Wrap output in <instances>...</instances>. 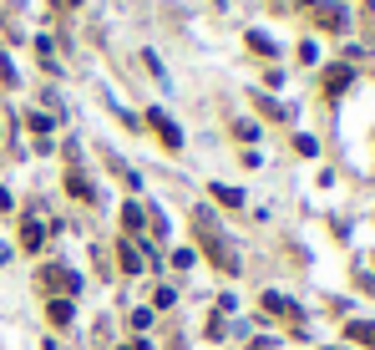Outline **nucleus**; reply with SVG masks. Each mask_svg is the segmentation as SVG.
Returning <instances> with one entry per match:
<instances>
[{
	"label": "nucleus",
	"instance_id": "nucleus-5",
	"mask_svg": "<svg viewBox=\"0 0 375 350\" xmlns=\"http://www.w3.org/2000/svg\"><path fill=\"white\" fill-rule=\"evenodd\" d=\"M66 193H71V198H92V183H86L81 173H66Z\"/></svg>",
	"mask_w": 375,
	"mask_h": 350
},
{
	"label": "nucleus",
	"instance_id": "nucleus-4",
	"mask_svg": "<svg viewBox=\"0 0 375 350\" xmlns=\"http://www.w3.org/2000/svg\"><path fill=\"white\" fill-rule=\"evenodd\" d=\"M213 198L224 203V208H244V193H238V188H229V183H213Z\"/></svg>",
	"mask_w": 375,
	"mask_h": 350
},
{
	"label": "nucleus",
	"instance_id": "nucleus-9",
	"mask_svg": "<svg viewBox=\"0 0 375 350\" xmlns=\"http://www.w3.org/2000/svg\"><path fill=\"white\" fill-rule=\"evenodd\" d=\"M345 86H350V72L345 67H335V72L325 76V92H345Z\"/></svg>",
	"mask_w": 375,
	"mask_h": 350
},
{
	"label": "nucleus",
	"instance_id": "nucleus-10",
	"mask_svg": "<svg viewBox=\"0 0 375 350\" xmlns=\"http://www.w3.org/2000/svg\"><path fill=\"white\" fill-rule=\"evenodd\" d=\"M41 238H46V234H41V224L31 218V224H26V234H20V244H26V249L36 254V249H41Z\"/></svg>",
	"mask_w": 375,
	"mask_h": 350
},
{
	"label": "nucleus",
	"instance_id": "nucleus-3",
	"mask_svg": "<svg viewBox=\"0 0 375 350\" xmlns=\"http://www.w3.org/2000/svg\"><path fill=\"white\" fill-rule=\"evenodd\" d=\"M147 122L158 127V137L168 142V152H178V147H183V133H178V122H172L168 112H158V107H152V112H147Z\"/></svg>",
	"mask_w": 375,
	"mask_h": 350
},
{
	"label": "nucleus",
	"instance_id": "nucleus-11",
	"mask_svg": "<svg viewBox=\"0 0 375 350\" xmlns=\"http://www.w3.org/2000/svg\"><path fill=\"white\" fill-rule=\"evenodd\" d=\"M350 340H360V345H375V325L355 320V325H350Z\"/></svg>",
	"mask_w": 375,
	"mask_h": 350
},
{
	"label": "nucleus",
	"instance_id": "nucleus-2",
	"mask_svg": "<svg viewBox=\"0 0 375 350\" xmlns=\"http://www.w3.org/2000/svg\"><path fill=\"white\" fill-rule=\"evenodd\" d=\"M41 284H46V290H61V299L81 290V279H76L71 269H61V264H51V269H41Z\"/></svg>",
	"mask_w": 375,
	"mask_h": 350
},
{
	"label": "nucleus",
	"instance_id": "nucleus-13",
	"mask_svg": "<svg viewBox=\"0 0 375 350\" xmlns=\"http://www.w3.org/2000/svg\"><path fill=\"white\" fill-rule=\"evenodd\" d=\"M249 46H254L259 56H274V41H269V36H264V31H249Z\"/></svg>",
	"mask_w": 375,
	"mask_h": 350
},
{
	"label": "nucleus",
	"instance_id": "nucleus-8",
	"mask_svg": "<svg viewBox=\"0 0 375 350\" xmlns=\"http://www.w3.org/2000/svg\"><path fill=\"white\" fill-rule=\"evenodd\" d=\"M46 310H51V325H71V299H51Z\"/></svg>",
	"mask_w": 375,
	"mask_h": 350
},
{
	"label": "nucleus",
	"instance_id": "nucleus-7",
	"mask_svg": "<svg viewBox=\"0 0 375 350\" xmlns=\"http://www.w3.org/2000/svg\"><path fill=\"white\" fill-rule=\"evenodd\" d=\"M117 254H122V269H127V274H137V269H142V254L132 249L127 238H122V249H117Z\"/></svg>",
	"mask_w": 375,
	"mask_h": 350
},
{
	"label": "nucleus",
	"instance_id": "nucleus-1",
	"mask_svg": "<svg viewBox=\"0 0 375 350\" xmlns=\"http://www.w3.org/2000/svg\"><path fill=\"white\" fill-rule=\"evenodd\" d=\"M198 238H203V249L213 254V264H218V269H224V274H238V254H233V244H229V238L218 234V224L208 218V208L198 213Z\"/></svg>",
	"mask_w": 375,
	"mask_h": 350
},
{
	"label": "nucleus",
	"instance_id": "nucleus-6",
	"mask_svg": "<svg viewBox=\"0 0 375 350\" xmlns=\"http://www.w3.org/2000/svg\"><path fill=\"white\" fill-rule=\"evenodd\" d=\"M122 229H127V234L142 229V208H137V203H122Z\"/></svg>",
	"mask_w": 375,
	"mask_h": 350
},
{
	"label": "nucleus",
	"instance_id": "nucleus-12",
	"mask_svg": "<svg viewBox=\"0 0 375 350\" xmlns=\"http://www.w3.org/2000/svg\"><path fill=\"white\" fill-rule=\"evenodd\" d=\"M264 310H269V315H289V310H294V304H289V299H284V295H264Z\"/></svg>",
	"mask_w": 375,
	"mask_h": 350
}]
</instances>
